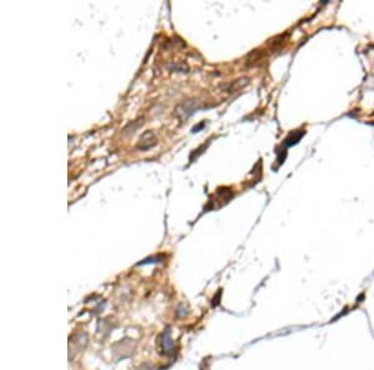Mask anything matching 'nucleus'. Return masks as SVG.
Masks as SVG:
<instances>
[{
	"label": "nucleus",
	"instance_id": "1",
	"mask_svg": "<svg viewBox=\"0 0 374 370\" xmlns=\"http://www.w3.org/2000/svg\"><path fill=\"white\" fill-rule=\"evenodd\" d=\"M156 145V137L151 131H146L144 135L140 137V141L137 144V149L141 150V151H146V150L151 149L153 146Z\"/></svg>",
	"mask_w": 374,
	"mask_h": 370
}]
</instances>
